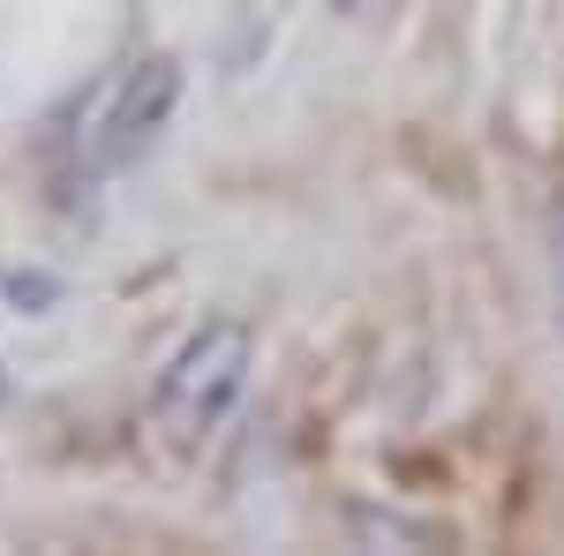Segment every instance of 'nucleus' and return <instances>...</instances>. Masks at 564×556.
I'll return each mask as SVG.
<instances>
[{
  "mask_svg": "<svg viewBox=\"0 0 564 556\" xmlns=\"http://www.w3.org/2000/svg\"><path fill=\"white\" fill-rule=\"evenodd\" d=\"M181 53H135L121 68H106L98 84L76 98V113L53 129V166L61 181H113V173H129L159 135L174 121L181 106Z\"/></svg>",
  "mask_w": 564,
  "mask_h": 556,
  "instance_id": "obj_1",
  "label": "nucleus"
},
{
  "mask_svg": "<svg viewBox=\"0 0 564 556\" xmlns=\"http://www.w3.org/2000/svg\"><path fill=\"white\" fill-rule=\"evenodd\" d=\"M249 369H257V331H249L241 316H204V324L174 346L166 377L151 391L159 428H166L174 444H204V436L234 414V399L249 391Z\"/></svg>",
  "mask_w": 564,
  "mask_h": 556,
  "instance_id": "obj_2",
  "label": "nucleus"
},
{
  "mask_svg": "<svg viewBox=\"0 0 564 556\" xmlns=\"http://www.w3.org/2000/svg\"><path fill=\"white\" fill-rule=\"evenodd\" d=\"M550 294H557V331H564V188L550 196Z\"/></svg>",
  "mask_w": 564,
  "mask_h": 556,
  "instance_id": "obj_3",
  "label": "nucleus"
},
{
  "mask_svg": "<svg viewBox=\"0 0 564 556\" xmlns=\"http://www.w3.org/2000/svg\"><path fill=\"white\" fill-rule=\"evenodd\" d=\"M0 286H8V301H53V294H61L53 279H39V271H8Z\"/></svg>",
  "mask_w": 564,
  "mask_h": 556,
  "instance_id": "obj_4",
  "label": "nucleus"
},
{
  "mask_svg": "<svg viewBox=\"0 0 564 556\" xmlns=\"http://www.w3.org/2000/svg\"><path fill=\"white\" fill-rule=\"evenodd\" d=\"M324 8H339V15H354V8H361V0H324Z\"/></svg>",
  "mask_w": 564,
  "mask_h": 556,
  "instance_id": "obj_5",
  "label": "nucleus"
}]
</instances>
